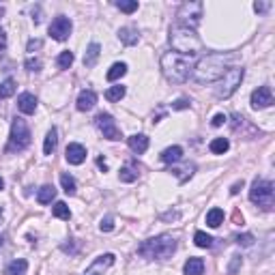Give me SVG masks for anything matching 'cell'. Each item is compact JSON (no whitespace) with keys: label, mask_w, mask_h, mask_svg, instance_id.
<instances>
[{"label":"cell","mask_w":275,"mask_h":275,"mask_svg":"<svg viewBox=\"0 0 275 275\" xmlns=\"http://www.w3.org/2000/svg\"><path fill=\"white\" fill-rule=\"evenodd\" d=\"M241 185H243V180H241V183H236V185H234V187H232V190H230V192H232V194H236V192H238V187H241Z\"/></svg>","instance_id":"43"},{"label":"cell","mask_w":275,"mask_h":275,"mask_svg":"<svg viewBox=\"0 0 275 275\" xmlns=\"http://www.w3.org/2000/svg\"><path fill=\"white\" fill-rule=\"evenodd\" d=\"M26 269H28V262L24 258H18L6 266V275H26Z\"/></svg>","instance_id":"23"},{"label":"cell","mask_w":275,"mask_h":275,"mask_svg":"<svg viewBox=\"0 0 275 275\" xmlns=\"http://www.w3.org/2000/svg\"><path fill=\"white\" fill-rule=\"evenodd\" d=\"M273 104V92L269 86H258V88L252 92V108L254 110H264Z\"/></svg>","instance_id":"11"},{"label":"cell","mask_w":275,"mask_h":275,"mask_svg":"<svg viewBox=\"0 0 275 275\" xmlns=\"http://www.w3.org/2000/svg\"><path fill=\"white\" fill-rule=\"evenodd\" d=\"M99 54H101V46L99 43H90L84 54V67H95L99 60Z\"/></svg>","instance_id":"17"},{"label":"cell","mask_w":275,"mask_h":275,"mask_svg":"<svg viewBox=\"0 0 275 275\" xmlns=\"http://www.w3.org/2000/svg\"><path fill=\"white\" fill-rule=\"evenodd\" d=\"M52 215L58 217V220H69L71 211H69V206L64 204V202H56V204L52 206Z\"/></svg>","instance_id":"29"},{"label":"cell","mask_w":275,"mask_h":275,"mask_svg":"<svg viewBox=\"0 0 275 275\" xmlns=\"http://www.w3.org/2000/svg\"><path fill=\"white\" fill-rule=\"evenodd\" d=\"M185 275H204V260L190 258L185 262Z\"/></svg>","instance_id":"18"},{"label":"cell","mask_w":275,"mask_h":275,"mask_svg":"<svg viewBox=\"0 0 275 275\" xmlns=\"http://www.w3.org/2000/svg\"><path fill=\"white\" fill-rule=\"evenodd\" d=\"M64 157H67V162L71 166H80L86 159V148L82 146V144L74 142V144H69L67 146V150H64Z\"/></svg>","instance_id":"12"},{"label":"cell","mask_w":275,"mask_h":275,"mask_svg":"<svg viewBox=\"0 0 275 275\" xmlns=\"http://www.w3.org/2000/svg\"><path fill=\"white\" fill-rule=\"evenodd\" d=\"M243 76H245V71L241 67H230L226 74H224V78H222V86L217 88V95L224 97V99L230 97L238 88V86H241Z\"/></svg>","instance_id":"7"},{"label":"cell","mask_w":275,"mask_h":275,"mask_svg":"<svg viewBox=\"0 0 275 275\" xmlns=\"http://www.w3.org/2000/svg\"><path fill=\"white\" fill-rule=\"evenodd\" d=\"M125 74H127V64L125 62H114L110 67V71L106 74V78H108V82H116V80H120Z\"/></svg>","instance_id":"21"},{"label":"cell","mask_w":275,"mask_h":275,"mask_svg":"<svg viewBox=\"0 0 275 275\" xmlns=\"http://www.w3.org/2000/svg\"><path fill=\"white\" fill-rule=\"evenodd\" d=\"M41 67H43V62H41V58H28L26 60V71H41Z\"/></svg>","instance_id":"35"},{"label":"cell","mask_w":275,"mask_h":275,"mask_svg":"<svg viewBox=\"0 0 275 275\" xmlns=\"http://www.w3.org/2000/svg\"><path fill=\"white\" fill-rule=\"evenodd\" d=\"M208 148H211V153H215V155H224L230 148V142L226 138H215V140L208 144Z\"/></svg>","instance_id":"25"},{"label":"cell","mask_w":275,"mask_h":275,"mask_svg":"<svg viewBox=\"0 0 275 275\" xmlns=\"http://www.w3.org/2000/svg\"><path fill=\"white\" fill-rule=\"evenodd\" d=\"M2 13H4V6H0V16H2Z\"/></svg>","instance_id":"45"},{"label":"cell","mask_w":275,"mask_h":275,"mask_svg":"<svg viewBox=\"0 0 275 275\" xmlns=\"http://www.w3.org/2000/svg\"><path fill=\"white\" fill-rule=\"evenodd\" d=\"M273 183L266 178H256L254 183H252V190H250V200L254 202V204L266 208V211H271L273 208Z\"/></svg>","instance_id":"5"},{"label":"cell","mask_w":275,"mask_h":275,"mask_svg":"<svg viewBox=\"0 0 275 275\" xmlns=\"http://www.w3.org/2000/svg\"><path fill=\"white\" fill-rule=\"evenodd\" d=\"M206 224H208L211 228L222 226V224H224V211H222V208H217V206L211 208V211L206 213Z\"/></svg>","instance_id":"24"},{"label":"cell","mask_w":275,"mask_h":275,"mask_svg":"<svg viewBox=\"0 0 275 275\" xmlns=\"http://www.w3.org/2000/svg\"><path fill=\"white\" fill-rule=\"evenodd\" d=\"M4 50H6V34H4L2 28H0V56L4 54Z\"/></svg>","instance_id":"40"},{"label":"cell","mask_w":275,"mask_h":275,"mask_svg":"<svg viewBox=\"0 0 275 275\" xmlns=\"http://www.w3.org/2000/svg\"><path fill=\"white\" fill-rule=\"evenodd\" d=\"M269 6H271V2H254V11L264 13V11H269Z\"/></svg>","instance_id":"39"},{"label":"cell","mask_w":275,"mask_h":275,"mask_svg":"<svg viewBox=\"0 0 275 275\" xmlns=\"http://www.w3.org/2000/svg\"><path fill=\"white\" fill-rule=\"evenodd\" d=\"M13 92H16V82L9 78V80H4L2 84H0V99H6V97H11Z\"/></svg>","instance_id":"30"},{"label":"cell","mask_w":275,"mask_h":275,"mask_svg":"<svg viewBox=\"0 0 275 275\" xmlns=\"http://www.w3.org/2000/svg\"><path fill=\"white\" fill-rule=\"evenodd\" d=\"M56 146H58V132L52 127L48 132V136H46V142H43V153L46 155H52L54 150H56Z\"/></svg>","instance_id":"19"},{"label":"cell","mask_w":275,"mask_h":275,"mask_svg":"<svg viewBox=\"0 0 275 275\" xmlns=\"http://www.w3.org/2000/svg\"><path fill=\"white\" fill-rule=\"evenodd\" d=\"M18 108L22 114H34V110H37V97L32 92H22L18 97Z\"/></svg>","instance_id":"14"},{"label":"cell","mask_w":275,"mask_h":275,"mask_svg":"<svg viewBox=\"0 0 275 275\" xmlns=\"http://www.w3.org/2000/svg\"><path fill=\"white\" fill-rule=\"evenodd\" d=\"M183 159V148L180 146H170V148H166L164 153H162V162L164 164H176Z\"/></svg>","instance_id":"20"},{"label":"cell","mask_w":275,"mask_h":275,"mask_svg":"<svg viewBox=\"0 0 275 275\" xmlns=\"http://www.w3.org/2000/svg\"><path fill=\"white\" fill-rule=\"evenodd\" d=\"M2 187H4V180H2V176H0V190H2Z\"/></svg>","instance_id":"44"},{"label":"cell","mask_w":275,"mask_h":275,"mask_svg":"<svg viewBox=\"0 0 275 275\" xmlns=\"http://www.w3.org/2000/svg\"><path fill=\"white\" fill-rule=\"evenodd\" d=\"M162 71L168 82L183 84L192 76V60L187 56H180L174 52H166L162 56Z\"/></svg>","instance_id":"4"},{"label":"cell","mask_w":275,"mask_h":275,"mask_svg":"<svg viewBox=\"0 0 275 275\" xmlns=\"http://www.w3.org/2000/svg\"><path fill=\"white\" fill-rule=\"evenodd\" d=\"M174 252H176V241L170 234H159L153 238H146L138 248V254L146 260H166L174 254Z\"/></svg>","instance_id":"3"},{"label":"cell","mask_w":275,"mask_h":275,"mask_svg":"<svg viewBox=\"0 0 275 275\" xmlns=\"http://www.w3.org/2000/svg\"><path fill=\"white\" fill-rule=\"evenodd\" d=\"M190 106H192V101H187V99H176L174 104H172L174 110H185V108H190Z\"/></svg>","instance_id":"37"},{"label":"cell","mask_w":275,"mask_h":275,"mask_svg":"<svg viewBox=\"0 0 275 275\" xmlns=\"http://www.w3.org/2000/svg\"><path fill=\"white\" fill-rule=\"evenodd\" d=\"M30 129H28L24 118H16L11 122V136H9V146L6 153H16V150H24L30 144Z\"/></svg>","instance_id":"6"},{"label":"cell","mask_w":275,"mask_h":275,"mask_svg":"<svg viewBox=\"0 0 275 275\" xmlns=\"http://www.w3.org/2000/svg\"><path fill=\"white\" fill-rule=\"evenodd\" d=\"M58 67L60 69H69L71 64H74V52H69V50H64V52H60L58 54Z\"/></svg>","instance_id":"31"},{"label":"cell","mask_w":275,"mask_h":275,"mask_svg":"<svg viewBox=\"0 0 275 275\" xmlns=\"http://www.w3.org/2000/svg\"><path fill=\"white\" fill-rule=\"evenodd\" d=\"M170 48L174 54H180V56H196L200 50H202V41L196 34L194 28H187V26H180V24H174L170 28Z\"/></svg>","instance_id":"2"},{"label":"cell","mask_w":275,"mask_h":275,"mask_svg":"<svg viewBox=\"0 0 275 275\" xmlns=\"http://www.w3.org/2000/svg\"><path fill=\"white\" fill-rule=\"evenodd\" d=\"M224 122H226V114H215L213 120H211V125L213 127H222Z\"/></svg>","instance_id":"38"},{"label":"cell","mask_w":275,"mask_h":275,"mask_svg":"<svg viewBox=\"0 0 275 275\" xmlns=\"http://www.w3.org/2000/svg\"><path fill=\"white\" fill-rule=\"evenodd\" d=\"M99 230H101V232H110V230H114V220L110 215L104 217V220L99 222Z\"/></svg>","instance_id":"34"},{"label":"cell","mask_w":275,"mask_h":275,"mask_svg":"<svg viewBox=\"0 0 275 275\" xmlns=\"http://www.w3.org/2000/svg\"><path fill=\"white\" fill-rule=\"evenodd\" d=\"M202 18V2H183L178 9V24L187 28H196Z\"/></svg>","instance_id":"8"},{"label":"cell","mask_w":275,"mask_h":275,"mask_svg":"<svg viewBox=\"0 0 275 275\" xmlns=\"http://www.w3.org/2000/svg\"><path fill=\"white\" fill-rule=\"evenodd\" d=\"M118 39L125 43V46H136V43L140 41V34H138L136 28L125 26V28H120V30H118Z\"/></svg>","instance_id":"16"},{"label":"cell","mask_w":275,"mask_h":275,"mask_svg":"<svg viewBox=\"0 0 275 275\" xmlns=\"http://www.w3.org/2000/svg\"><path fill=\"white\" fill-rule=\"evenodd\" d=\"M118 178L122 180V183H134V180L138 178V172L132 170V168H122V170L118 172Z\"/></svg>","instance_id":"33"},{"label":"cell","mask_w":275,"mask_h":275,"mask_svg":"<svg viewBox=\"0 0 275 275\" xmlns=\"http://www.w3.org/2000/svg\"><path fill=\"white\" fill-rule=\"evenodd\" d=\"M48 30H50V37H52V39H56V41H64V39H69L71 30H74V24H71L69 18L58 16V18L52 20V24H50Z\"/></svg>","instance_id":"10"},{"label":"cell","mask_w":275,"mask_h":275,"mask_svg":"<svg viewBox=\"0 0 275 275\" xmlns=\"http://www.w3.org/2000/svg\"><path fill=\"white\" fill-rule=\"evenodd\" d=\"M43 46V41L39 39H32V41H28V52H34V50H39Z\"/></svg>","instance_id":"41"},{"label":"cell","mask_w":275,"mask_h":275,"mask_svg":"<svg viewBox=\"0 0 275 275\" xmlns=\"http://www.w3.org/2000/svg\"><path fill=\"white\" fill-rule=\"evenodd\" d=\"M127 144H129V148H132L136 155H142L144 150L148 148V138L144 136V134H136V136L129 138Z\"/></svg>","instance_id":"15"},{"label":"cell","mask_w":275,"mask_h":275,"mask_svg":"<svg viewBox=\"0 0 275 275\" xmlns=\"http://www.w3.org/2000/svg\"><path fill=\"white\" fill-rule=\"evenodd\" d=\"M114 4H116V9H120L122 13L138 11V0H118V2H114Z\"/></svg>","instance_id":"32"},{"label":"cell","mask_w":275,"mask_h":275,"mask_svg":"<svg viewBox=\"0 0 275 275\" xmlns=\"http://www.w3.org/2000/svg\"><path fill=\"white\" fill-rule=\"evenodd\" d=\"M95 122H97V129H99L101 134H104V138H108V140L116 142V140H120V138H122L120 129H118V125H116V120H114L110 114L101 112L99 116L95 118Z\"/></svg>","instance_id":"9"},{"label":"cell","mask_w":275,"mask_h":275,"mask_svg":"<svg viewBox=\"0 0 275 275\" xmlns=\"http://www.w3.org/2000/svg\"><path fill=\"white\" fill-rule=\"evenodd\" d=\"M95 104H97V92L95 90H82L78 95V101H76L80 112H90L92 108H95Z\"/></svg>","instance_id":"13"},{"label":"cell","mask_w":275,"mask_h":275,"mask_svg":"<svg viewBox=\"0 0 275 275\" xmlns=\"http://www.w3.org/2000/svg\"><path fill=\"white\" fill-rule=\"evenodd\" d=\"M125 86H120V84H116V86H110V88L106 90V99L108 101H120L122 97H125Z\"/></svg>","instance_id":"26"},{"label":"cell","mask_w":275,"mask_h":275,"mask_svg":"<svg viewBox=\"0 0 275 275\" xmlns=\"http://www.w3.org/2000/svg\"><path fill=\"white\" fill-rule=\"evenodd\" d=\"M194 243L198 245V248H211L213 245V236L211 234H206V232H202V230H198L196 234H194Z\"/></svg>","instance_id":"28"},{"label":"cell","mask_w":275,"mask_h":275,"mask_svg":"<svg viewBox=\"0 0 275 275\" xmlns=\"http://www.w3.org/2000/svg\"><path fill=\"white\" fill-rule=\"evenodd\" d=\"M230 62H232V54H206L192 67V78L198 84H213L224 78V74L230 69Z\"/></svg>","instance_id":"1"},{"label":"cell","mask_w":275,"mask_h":275,"mask_svg":"<svg viewBox=\"0 0 275 275\" xmlns=\"http://www.w3.org/2000/svg\"><path fill=\"white\" fill-rule=\"evenodd\" d=\"M238 264H241V258H238V256H234V260H232V264H230V273H234L236 269H238Z\"/></svg>","instance_id":"42"},{"label":"cell","mask_w":275,"mask_h":275,"mask_svg":"<svg viewBox=\"0 0 275 275\" xmlns=\"http://www.w3.org/2000/svg\"><path fill=\"white\" fill-rule=\"evenodd\" d=\"M56 198V190L52 185H43L41 190H39V194H37V200H39V204H50Z\"/></svg>","instance_id":"22"},{"label":"cell","mask_w":275,"mask_h":275,"mask_svg":"<svg viewBox=\"0 0 275 275\" xmlns=\"http://www.w3.org/2000/svg\"><path fill=\"white\" fill-rule=\"evenodd\" d=\"M236 243L243 245V248H250V245H254V234H238Z\"/></svg>","instance_id":"36"},{"label":"cell","mask_w":275,"mask_h":275,"mask_svg":"<svg viewBox=\"0 0 275 275\" xmlns=\"http://www.w3.org/2000/svg\"><path fill=\"white\" fill-rule=\"evenodd\" d=\"M0 245H2V236H0Z\"/></svg>","instance_id":"46"},{"label":"cell","mask_w":275,"mask_h":275,"mask_svg":"<svg viewBox=\"0 0 275 275\" xmlns=\"http://www.w3.org/2000/svg\"><path fill=\"white\" fill-rule=\"evenodd\" d=\"M60 185H62V190H64V194H69V196H74L76 194V178L71 176V174H67V172H64V174H60Z\"/></svg>","instance_id":"27"}]
</instances>
